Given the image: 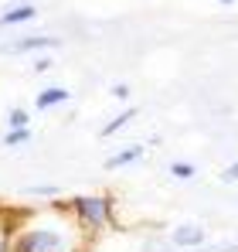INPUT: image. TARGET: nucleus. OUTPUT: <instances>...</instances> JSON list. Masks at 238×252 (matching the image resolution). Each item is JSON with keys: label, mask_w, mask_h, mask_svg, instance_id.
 Instances as JSON below:
<instances>
[{"label": "nucleus", "mask_w": 238, "mask_h": 252, "mask_svg": "<svg viewBox=\"0 0 238 252\" xmlns=\"http://www.w3.org/2000/svg\"><path fill=\"white\" fill-rule=\"evenodd\" d=\"M10 252H85V232L72 221L61 201L48 211H17Z\"/></svg>", "instance_id": "nucleus-1"}, {"label": "nucleus", "mask_w": 238, "mask_h": 252, "mask_svg": "<svg viewBox=\"0 0 238 252\" xmlns=\"http://www.w3.org/2000/svg\"><path fill=\"white\" fill-rule=\"evenodd\" d=\"M65 208L72 215V221L85 232V239H89V235H99V232H106V228H113V221H116V201H113V194H102V191L75 194Z\"/></svg>", "instance_id": "nucleus-2"}, {"label": "nucleus", "mask_w": 238, "mask_h": 252, "mask_svg": "<svg viewBox=\"0 0 238 252\" xmlns=\"http://www.w3.org/2000/svg\"><path fill=\"white\" fill-rule=\"evenodd\" d=\"M167 242H170L174 249L191 252V249H201V246L208 242V232H204V225H198V221H180V225L170 228Z\"/></svg>", "instance_id": "nucleus-3"}, {"label": "nucleus", "mask_w": 238, "mask_h": 252, "mask_svg": "<svg viewBox=\"0 0 238 252\" xmlns=\"http://www.w3.org/2000/svg\"><path fill=\"white\" fill-rule=\"evenodd\" d=\"M58 44H61V38H55V34H24V38H14L10 44H3V51L28 55V51H55Z\"/></svg>", "instance_id": "nucleus-4"}, {"label": "nucleus", "mask_w": 238, "mask_h": 252, "mask_svg": "<svg viewBox=\"0 0 238 252\" xmlns=\"http://www.w3.org/2000/svg\"><path fill=\"white\" fill-rule=\"evenodd\" d=\"M147 157V150L140 147V143H129V147H122L116 154H109V160L102 164L106 170H122V167H133V164H140Z\"/></svg>", "instance_id": "nucleus-5"}, {"label": "nucleus", "mask_w": 238, "mask_h": 252, "mask_svg": "<svg viewBox=\"0 0 238 252\" xmlns=\"http://www.w3.org/2000/svg\"><path fill=\"white\" fill-rule=\"evenodd\" d=\"M38 17V7L34 3H14L0 14V28H17V24H28Z\"/></svg>", "instance_id": "nucleus-6"}, {"label": "nucleus", "mask_w": 238, "mask_h": 252, "mask_svg": "<svg viewBox=\"0 0 238 252\" xmlns=\"http://www.w3.org/2000/svg\"><path fill=\"white\" fill-rule=\"evenodd\" d=\"M68 99H72V92L65 85H44L38 92V99H34V106L38 109H55V106H65Z\"/></svg>", "instance_id": "nucleus-7"}, {"label": "nucleus", "mask_w": 238, "mask_h": 252, "mask_svg": "<svg viewBox=\"0 0 238 252\" xmlns=\"http://www.w3.org/2000/svg\"><path fill=\"white\" fill-rule=\"evenodd\" d=\"M133 120H136V106H122V113H116L109 123L102 126V133H99V136H116L119 129H126Z\"/></svg>", "instance_id": "nucleus-8"}, {"label": "nucleus", "mask_w": 238, "mask_h": 252, "mask_svg": "<svg viewBox=\"0 0 238 252\" xmlns=\"http://www.w3.org/2000/svg\"><path fill=\"white\" fill-rule=\"evenodd\" d=\"M28 194L34 198V201H61V188L58 184H34V188H28Z\"/></svg>", "instance_id": "nucleus-9"}, {"label": "nucleus", "mask_w": 238, "mask_h": 252, "mask_svg": "<svg viewBox=\"0 0 238 252\" xmlns=\"http://www.w3.org/2000/svg\"><path fill=\"white\" fill-rule=\"evenodd\" d=\"M10 232H14V215L0 211V252H10Z\"/></svg>", "instance_id": "nucleus-10"}, {"label": "nucleus", "mask_w": 238, "mask_h": 252, "mask_svg": "<svg viewBox=\"0 0 238 252\" xmlns=\"http://www.w3.org/2000/svg\"><path fill=\"white\" fill-rule=\"evenodd\" d=\"M31 140V126H17V129H7L3 133V147H21Z\"/></svg>", "instance_id": "nucleus-11"}, {"label": "nucleus", "mask_w": 238, "mask_h": 252, "mask_svg": "<svg viewBox=\"0 0 238 252\" xmlns=\"http://www.w3.org/2000/svg\"><path fill=\"white\" fill-rule=\"evenodd\" d=\"M191 252H238V239H221V242H204L201 249Z\"/></svg>", "instance_id": "nucleus-12"}, {"label": "nucleus", "mask_w": 238, "mask_h": 252, "mask_svg": "<svg viewBox=\"0 0 238 252\" xmlns=\"http://www.w3.org/2000/svg\"><path fill=\"white\" fill-rule=\"evenodd\" d=\"M170 174H174L177 181H191V177L198 174V167H194V164H187V160H174V164H170Z\"/></svg>", "instance_id": "nucleus-13"}, {"label": "nucleus", "mask_w": 238, "mask_h": 252, "mask_svg": "<svg viewBox=\"0 0 238 252\" xmlns=\"http://www.w3.org/2000/svg\"><path fill=\"white\" fill-rule=\"evenodd\" d=\"M28 109H21V106H14L10 113H7V129H17V126H28Z\"/></svg>", "instance_id": "nucleus-14"}, {"label": "nucleus", "mask_w": 238, "mask_h": 252, "mask_svg": "<svg viewBox=\"0 0 238 252\" xmlns=\"http://www.w3.org/2000/svg\"><path fill=\"white\" fill-rule=\"evenodd\" d=\"M174 246L167 242V239H150V242H143V252H170Z\"/></svg>", "instance_id": "nucleus-15"}, {"label": "nucleus", "mask_w": 238, "mask_h": 252, "mask_svg": "<svg viewBox=\"0 0 238 252\" xmlns=\"http://www.w3.org/2000/svg\"><path fill=\"white\" fill-rule=\"evenodd\" d=\"M109 92H113V99H119V102H126V99H129V85H126V82L109 85Z\"/></svg>", "instance_id": "nucleus-16"}, {"label": "nucleus", "mask_w": 238, "mask_h": 252, "mask_svg": "<svg viewBox=\"0 0 238 252\" xmlns=\"http://www.w3.org/2000/svg\"><path fill=\"white\" fill-rule=\"evenodd\" d=\"M221 181H232V184H238V164H228V167L221 170Z\"/></svg>", "instance_id": "nucleus-17"}, {"label": "nucleus", "mask_w": 238, "mask_h": 252, "mask_svg": "<svg viewBox=\"0 0 238 252\" xmlns=\"http://www.w3.org/2000/svg\"><path fill=\"white\" fill-rule=\"evenodd\" d=\"M55 62H51V55H41V58H34V72H48Z\"/></svg>", "instance_id": "nucleus-18"}, {"label": "nucleus", "mask_w": 238, "mask_h": 252, "mask_svg": "<svg viewBox=\"0 0 238 252\" xmlns=\"http://www.w3.org/2000/svg\"><path fill=\"white\" fill-rule=\"evenodd\" d=\"M218 3H235V0H218Z\"/></svg>", "instance_id": "nucleus-19"}]
</instances>
